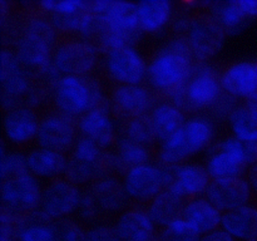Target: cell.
<instances>
[{"mask_svg": "<svg viewBox=\"0 0 257 241\" xmlns=\"http://www.w3.org/2000/svg\"><path fill=\"white\" fill-rule=\"evenodd\" d=\"M98 50L89 40H67L55 47L52 60L63 75H89L97 64Z\"/></svg>", "mask_w": 257, "mask_h": 241, "instance_id": "obj_12", "label": "cell"}, {"mask_svg": "<svg viewBox=\"0 0 257 241\" xmlns=\"http://www.w3.org/2000/svg\"><path fill=\"white\" fill-rule=\"evenodd\" d=\"M147 67L143 55L132 45L104 52L105 72L118 84H142L147 78Z\"/></svg>", "mask_w": 257, "mask_h": 241, "instance_id": "obj_15", "label": "cell"}, {"mask_svg": "<svg viewBox=\"0 0 257 241\" xmlns=\"http://www.w3.org/2000/svg\"><path fill=\"white\" fill-rule=\"evenodd\" d=\"M20 216L2 208L0 213V241H19Z\"/></svg>", "mask_w": 257, "mask_h": 241, "instance_id": "obj_40", "label": "cell"}, {"mask_svg": "<svg viewBox=\"0 0 257 241\" xmlns=\"http://www.w3.org/2000/svg\"><path fill=\"white\" fill-rule=\"evenodd\" d=\"M222 213L210 200L201 196L186 201L183 218L197 228L201 235H205L221 227Z\"/></svg>", "mask_w": 257, "mask_h": 241, "instance_id": "obj_27", "label": "cell"}, {"mask_svg": "<svg viewBox=\"0 0 257 241\" xmlns=\"http://www.w3.org/2000/svg\"><path fill=\"white\" fill-rule=\"evenodd\" d=\"M167 172V188L176 191L185 198L205 196L212 178L205 165L183 162L176 166H165Z\"/></svg>", "mask_w": 257, "mask_h": 241, "instance_id": "obj_18", "label": "cell"}, {"mask_svg": "<svg viewBox=\"0 0 257 241\" xmlns=\"http://www.w3.org/2000/svg\"><path fill=\"white\" fill-rule=\"evenodd\" d=\"M0 172H2L3 180L15 177L22 173L29 172L28 170L27 155L14 151V152H7L2 156V165H0Z\"/></svg>", "mask_w": 257, "mask_h": 241, "instance_id": "obj_39", "label": "cell"}, {"mask_svg": "<svg viewBox=\"0 0 257 241\" xmlns=\"http://www.w3.org/2000/svg\"><path fill=\"white\" fill-rule=\"evenodd\" d=\"M247 181L251 186V190L257 193V163L247 170Z\"/></svg>", "mask_w": 257, "mask_h": 241, "instance_id": "obj_47", "label": "cell"}, {"mask_svg": "<svg viewBox=\"0 0 257 241\" xmlns=\"http://www.w3.org/2000/svg\"><path fill=\"white\" fill-rule=\"evenodd\" d=\"M150 117L156 138L161 143L175 135L187 120L185 112L170 100L156 103L150 112Z\"/></svg>", "mask_w": 257, "mask_h": 241, "instance_id": "obj_30", "label": "cell"}, {"mask_svg": "<svg viewBox=\"0 0 257 241\" xmlns=\"http://www.w3.org/2000/svg\"><path fill=\"white\" fill-rule=\"evenodd\" d=\"M256 69H257V63H256Z\"/></svg>", "mask_w": 257, "mask_h": 241, "instance_id": "obj_50", "label": "cell"}, {"mask_svg": "<svg viewBox=\"0 0 257 241\" xmlns=\"http://www.w3.org/2000/svg\"><path fill=\"white\" fill-rule=\"evenodd\" d=\"M52 24L60 33H77L80 39H95L97 18L84 0H54L48 14Z\"/></svg>", "mask_w": 257, "mask_h": 241, "instance_id": "obj_10", "label": "cell"}, {"mask_svg": "<svg viewBox=\"0 0 257 241\" xmlns=\"http://www.w3.org/2000/svg\"><path fill=\"white\" fill-rule=\"evenodd\" d=\"M201 236L197 228L183 217L162 227L160 232L161 241H200Z\"/></svg>", "mask_w": 257, "mask_h": 241, "instance_id": "obj_37", "label": "cell"}, {"mask_svg": "<svg viewBox=\"0 0 257 241\" xmlns=\"http://www.w3.org/2000/svg\"><path fill=\"white\" fill-rule=\"evenodd\" d=\"M19 241H55L54 221L40 208L20 216Z\"/></svg>", "mask_w": 257, "mask_h": 241, "instance_id": "obj_33", "label": "cell"}, {"mask_svg": "<svg viewBox=\"0 0 257 241\" xmlns=\"http://www.w3.org/2000/svg\"><path fill=\"white\" fill-rule=\"evenodd\" d=\"M221 87L226 94L247 99L257 90L256 63L241 60L230 64L220 75Z\"/></svg>", "mask_w": 257, "mask_h": 241, "instance_id": "obj_23", "label": "cell"}, {"mask_svg": "<svg viewBox=\"0 0 257 241\" xmlns=\"http://www.w3.org/2000/svg\"><path fill=\"white\" fill-rule=\"evenodd\" d=\"M115 156L120 172L124 175L130 168L150 162L151 152L147 146L135 142L125 136H120L115 141Z\"/></svg>", "mask_w": 257, "mask_h": 241, "instance_id": "obj_34", "label": "cell"}, {"mask_svg": "<svg viewBox=\"0 0 257 241\" xmlns=\"http://www.w3.org/2000/svg\"><path fill=\"white\" fill-rule=\"evenodd\" d=\"M155 105L152 92L143 84H118L110 95V109L125 120L150 114Z\"/></svg>", "mask_w": 257, "mask_h": 241, "instance_id": "obj_19", "label": "cell"}, {"mask_svg": "<svg viewBox=\"0 0 257 241\" xmlns=\"http://www.w3.org/2000/svg\"><path fill=\"white\" fill-rule=\"evenodd\" d=\"M78 215L85 222H95L99 217H102L104 213L100 211L99 206L97 205L93 196L90 195L89 191H85L82 195L79 207H78Z\"/></svg>", "mask_w": 257, "mask_h": 241, "instance_id": "obj_41", "label": "cell"}, {"mask_svg": "<svg viewBox=\"0 0 257 241\" xmlns=\"http://www.w3.org/2000/svg\"><path fill=\"white\" fill-rule=\"evenodd\" d=\"M85 241H122L115 231L114 225L97 223L87 230Z\"/></svg>", "mask_w": 257, "mask_h": 241, "instance_id": "obj_43", "label": "cell"}, {"mask_svg": "<svg viewBox=\"0 0 257 241\" xmlns=\"http://www.w3.org/2000/svg\"><path fill=\"white\" fill-rule=\"evenodd\" d=\"M221 228L235 240L248 241L257 238V207L245 205L222 213Z\"/></svg>", "mask_w": 257, "mask_h": 241, "instance_id": "obj_26", "label": "cell"}, {"mask_svg": "<svg viewBox=\"0 0 257 241\" xmlns=\"http://www.w3.org/2000/svg\"><path fill=\"white\" fill-rule=\"evenodd\" d=\"M82 195L75 183L67 178H55L43 188L39 208L53 221L67 218L78 211Z\"/></svg>", "mask_w": 257, "mask_h": 241, "instance_id": "obj_16", "label": "cell"}, {"mask_svg": "<svg viewBox=\"0 0 257 241\" xmlns=\"http://www.w3.org/2000/svg\"><path fill=\"white\" fill-rule=\"evenodd\" d=\"M123 136L147 147L157 141L150 114L140 115V117L125 120Z\"/></svg>", "mask_w": 257, "mask_h": 241, "instance_id": "obj_36", "label": "cell"}, {"mask_svg": "<svg viewBox=\"0 0 257 241\" xmlns=\"http://www.w3.org/2000/svg\"><path fill=\"white\" fill-rule=\"evenodd\" d=\"M226 33L210 14L193 15L186 38L196 62H206L221 52Z\"/></svg>", "mask_w": 257, "mask_h": 241, "instance_id": "obj_13", "label": "cell"}, {"mask_svg": "<svg viewBox=\"0 0 257 241\" xmlns=\"http://www.w3.org/2000/svg\"><path fill=\"white\" fill-rule=\"evenodd\" d=\"M114 227L122 241H153L158 236L156 223L147 210L141 207L123 210L117 217Z\"/></svg>", "mask_w": 257, "mask_h": 241, "instance_id": "obj_22", "label": "cell"}, {"mask_svg": "<svg viewBox=\"0 0 257 241\" xmlns=\"http://www.w3.org/2000/svg\"><path fill=\"white\" fill-rule=\"evenodd\" d=\"M109 113L110 102L108 104L92 108L77 120L80 136L93 141L103 150L117 141L114 120L112 119Z\"/></svg>", "mask_w": 257, "mask_h": 241, "instance_id": "obj_21", "label": "cell"}, {"mask_svg": "<svg viewBox=\"0 0 257 241\" xmlns=\"http://www.w3.org/2000/svg\"><path fill=\"white\" fill-rule=\"evenodd\" d=\"M237 2L242 13L248 19L251 20L257 17V0H237Z\"/></svg>", "mask_w": 257, "mask_h": 241, "instance_id": "obj_46", "label": "cell"}, {"mask_svg": "<svg viewBox=\"0 0 257 241\" xmlns=\"http://www.w3.org/2000/svg\"><path fill=\"white\" fill-rule=\"evenodd\" d=\"M34 79V73L23 67L14 49L3 48L0 54V82L3 107L7 112L15 108L33 109L45 100L50 88L37 84Z\"/></svg>", "mask_w": 257, "mask_h": 241, "instance_id": "obj_3", "label": "cell"}, {"mask_svg": "<svg viewBox=\"0 0 257 241\" xmlns=\"http://www.w3.org/2000/svg\"><path fill=\"white\" fill-rule=\"evenodd\" d=\"M42 193L39 180L30 172L3 180L2 208L15 215H27L40 207Z\"/></svg>", "mask_w": 257, "mask_h": 241, "instance_id": "obj_11", "label": "cell"}, {"mask_svg": "<svg viewBox=\"0 0 257 241\" xmlns=\"http://www.w3.org/2000/svg\"><path fill=\"white\" fill-rule=\"evenodd\" d=\"M220 75L206 62H196L187 82L167 95L168 100L183 112L210 109L222 95Z\"/></svg>", "mask_w": 257, "mask_h": 241, "instance_id": "obj_9", "label": "cell"}, {"mask_svg": "<svg viewBox=\"0 0 257 241\" xmlns=\"http://www.w3.org/2000/svg\"><path fill=\"white\" fill-rule=\"evenodd\" d=\"M40 120L32 108H15L4 115V136L13 145H24L37 138Z\"/></svg>", "mask_w": 257, "mask_h": 241, "instance_id": "obj_24", "label": "cell"}, {"mask_svg": "<svg viewBox=\"0 0 257 241\" xmlns=\"http://www.w3.org/2000/svg\"><path fill=\"white\" fill-rule=\"evenodd\" d=\"M185 205V197L171 188H165L150 201L146 210L156 226L165 227L173 221L183 217Z\"/></svg>", "mask_w": 257, "mask_h": 241, "instance_id": "obj_28", "label": "cell"}, {"mask_svg": "<svg viewBox=\"0 0 257 241\" xmlns=\"http://www.w3.org/2000/svg\"><path fill=\"white\" fill-rule=\"evenodd\" d=\"M88 191L103 213L119 212L120 210H124L130 201L123 182L114 176H107L93 181Z\"/></svg>", "mask_w": 257, "mask_h": 241, "instance_id": "obj_25", "label": "cell"}, {"mask_svg": "<svg viewBox=\"0 0 257 241\" xmlns=\"http://www.w3.org/2000/svg\"><path fill=\"white\" fill-rule=\"evenodd\" d=\"M192 18L191 15H188L187 13H178L176 17L172 18L171 20V25H172V29L177 33L178 35H185L187 34L188 29H190L191 22H192Z\"/></svg>", "mask_w": 257, "mask_h": 241, "instance_id": "obj_44", "label": "cell"}, {"mask_svg": "<svg viewBox=\"0 0 257 241\" xmlns=\"http://www.w3.org/2000/svg\"><path fill=\"white\" fill-rule=\"evenodd\" d=\"M114 173H120L115 152L103 150L93 141L79 136L68 158L64 178L79 186Z\"/></svg>", "mask_w": 257, "mask_h": 241, "instance_id": "obj_6", "label": "cell"}, {"mask_svg": "<svg viewBox=\"0 0 257 241\" xmlns=\"http://www.w3.org/2000/svg\"><path fill=\"white\" fill-rule=\"evenodd\" d=\"M77 127L74 118L59 112L49 113L40 119L35 140L39 147L64 153L77 141Z\"/></svg>", "mask_w": 257, "mask_h": 241, "instance_id": "obj_17", "label": "cell"}, {"mask_svg": "<svg viewBox=\"0 0 257 241\" xmlns=\"http://www.w3.org/2000/svg\"><path fill=\"white\" fill-rule=\"evenodd\" d=\"M240 103H237V99L231 95L226 94L225 92L222 93L220 98L217 99V102L210 108L211 117L213 119L217 120H227L230 114L232 113V110L235 109Z\"/></svg>", "mask_w": 257, "mask_h": 241, "instance_id": "obj_42", "label": "cell"}, {"mask_svg": "<svg viewBox=\"0 0 257 241\" xmlns=\"http://www.w3.org/2000/svg\"><path fill=\"white\" fill-rule=\"evenodd\" d=\"M248 241H257V238H256V240H248Z\"/></svg>", "mask_w": 257, "mask_h": 241, "instance_id": "obj_49", "label": "cell"}, {"mask_svg": "<svg viewBox=\"0 0 257 241\" xmlns=\"http://www.w3.org/2000/svg\"><path fill=\"white\" fill-rule=\"evenodd\" d=\"M136 8L143 33L157 34L172 20V4L167 0H143L136 3Z\"/></svg>", "mask_w": 257, "mask_h": 241, "instance_id": "obj_31", "label": "cell"}, {"mask_svg": "<svg viewBox=\"0 0 257 241\" xmlns=\"http://www.w3.org/2000/svg\"><path fill=\"white\" fill-rule=\"evenodd\" d=\"M122 182L130 200L145 202L167 188L168 178L165 166L148 162L130 168L123 175Z\"/></svg>", "mask_w": 257, "mask_h": 241, "instance_id": "obj_14", "label": "cell"}, {"mask_svg": "<svg viewBox=\"0 0 257 241\" xmlns=\"http://www.w3.org/2000/svg\"><path fill=\"white\" fill-rule=\"evenodd\" d=\"M251 186L247 178H227V180H212L205 197L210 200L222 212L235 210L247 205L251 198Z\"/></svg>", "mask_w": 257, "mask_h": 241, "instance_id": "obj_20", "label": "cell"}, {"mask_svg": "<svg viewBox=\"0 0 257 241\" xmlns=\"http://www.w3.org/2000/svg\"><path fill=\"white\" fill-rule=\"evenodd\" d=\"M200 241H237V240H235L230 233H227L225 230H222V228L220 227L201 236Z\"/></svg>", "mask_w": 257, "mask_h": 241, "instance_id": "obj_45", "label": "cell"}, {"mask_svg": "<svg viewBox=\"0 0 257 241\" xmlns=\"http://www.w3.org/2000/svg\"><path fill=\"white\" fill-rule=\"evenodd\" d=\"M255 163L257 142H242L233 136L212 142L206 150L205 167L212 180L243 177Z\"/></svg>", "mask_w": 257, "mask_h": 241, "instance_id": "obj_7", "label": "cell"}, {"mask_svg": "<svg viewBox=\"0 0 257 241\" xmlns=\"http://www.w3.org/2000/svg\"><path fill=\"white\" fill-rule=\"evenodd\" d=\"M28 170L39 178H59L64 175L68 158L64 153L38 147L27 155Z\"/></svg>", "mask_w": 257, "mask_h": 241, "instance_id": "obj_29", "label": "cell"}, {"mask_svg": "<svg viewBox=\"0 0 257 241\" xmlns=\"http://www.w3.org/2000/svg\"><path fill=\"white\" fill-rule=\"evenodd\" d=\"M55 241H85L87 230L79 222L70 218L54 221Z\"/></svg>", "mask_w": 257, "mask_h": 241, "instance_id": "obj_38", "label": "cell"}, {"mask_svg": "<svg viewBox=\"0 0 257 241\" xmlns=\"http://www.w3.org/2000/svg\"><path fill=\"white\" fill-rule=\"evenodd\" d=\"M208 14L218 23L226 35H237L245 29L250 19L241 10L237 0L210 3Z\"/></svg>", "mask_w": 257, "mask_h": 241, "instance_id": "obj_32", "label": "cell"}, {"mask_svg": "<svg viewBox=\"0 0 257 241\" xmlns=\"http://www.w3.org/2000/svg\"><path fill=\"white\" fill-rule=\"evenodd\" d=\"M243 104L246 105V108L250 110L251 114H252L253 117L257 119V90L245 100V103H243Z\"/></svg>", "mask_w": 257, "mask_h": 241, "instance_id": "obj_48", "label": "cell"}, {"mask_svg": "<svg viewBox=\"0 0 257 241\" xmlns=\"http://www.w3.org/2000/svg\"><path fill=\"white\" fill-rule=\"evenodd\" d=\"M233 137L242 142H257V119L246 108L245 104H238L227 119Z\"/></svg>", "mask_w": 257, "mask_h": 241, "instance_id": "obj_35", "label": "cell"}, {"mask_svg": "<svg viewBox=\"0 0 257 241\" xmlns=\"http://www.w3.org/2000/svg\"><path fill=\"white\" fill-rule=\"evenodd\" d=\"M90 10L97 17V47L103 52L118 47H135L143 32L137 17L136 3L89 2Z\"/></svg>", "mask_w": 257, "mask_h": 241, "instance_id": "obj_1", "label": "cell"}, {"mask_svg": "<svg viewBox=\"0 0 257 241\" xmlns=\"http://www.w3.org/2000/svg\"><path fill=\"white\" fill-rule=\"evenodd\" d=\"M215 126L211 118L193 115L185 125L161 143L158 163L162 166H176L185 162L191 156L207 150L213 142Z\"/></svg>", "mask_w": 257, "mask_h": 241, "instance_id": "obj_5", "label": "cell"}, {"mask_svg": "<svg viewBox=\"0 0 257 241\" xmlns=\"http://www.w3.org/2000/svg\"><path fill=\"white\" fill-rule=\"evenodd\" d=\"M196 60L186 35H177L156 52L147 67V82L167 97L191 77Z\"/></svg>", "mask_w": 257, "mask_h": 241, "instance_id": "obj_2", "label": "cell"}, {"mask_svg": "<svg viewBox=\"0 0 257 241\" xmlns=\"http://www.w3.org/2000/svg\"><path fill=\"white\" fill-rule=\"evenodd\" d=\"M57 29L49 18L33 14L25 19L14 40V52L25 69L37 72L52 60Z\"/></svg>", "mask_w": 257, "mask_h": 241, "instance_id": "obj_4", "label": "cell"}, {"mask_svg": "<svg viewBox=\"0 0 257 241\" xmlns=\"http://www.w3.org/2000/svg\"><path fill=\"white\" fill-rule=\"evenodd\" d=\"M52 97L58 112L74 119L92 108L110 102L103 95L99 82L90 75H63L53 89Z\"/></svg>", "mask_w": 257, "mask_h": 241, "instance_id": "obj_8", "label": "cell"}]
</instances>
